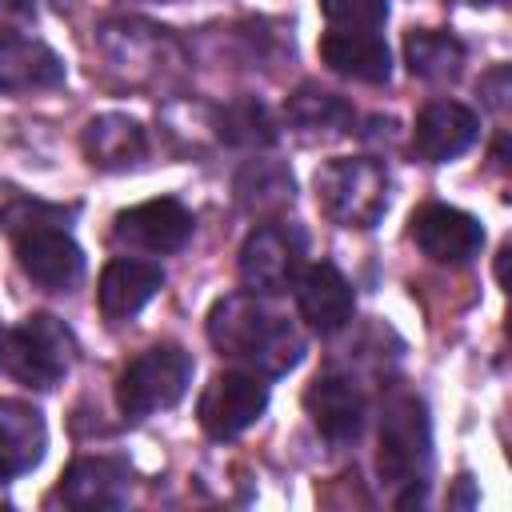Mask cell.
<instances>
[{"instance_id":"1","label":"cell","mask_w":512,"mask_h":512,"mask_svg":"<svg viewBox=\"0 0 512 512\" xmlns=\"http://www.w3.org/2000/svg\"><path fill=\"white\" fill-rule=\"evenodd\" d=\"M208 340L220 356L248 364L256 376H284L304 356L300 328L272 312L260 292L220 296L208 312Z\"/></svg>"},{"instance_id":"2","label":"cell","mask_w":512,"mask_h":512,"mask_svg":"<svg viewBox=\"0 0 512 512\" xmlns=\"http://www.w3.org/2000/svg\"><path fill=\"white\" fill-rule=\"evenodd\" d=\"M60 220V208L36 200H16L0 212V224L16 244V264L48 292H68L84 280V252L68 236V228H60Z\"/></svg>"},{"instance_id":"3","label":"cell","mask_w":512,"mask_h":512,"mask_svg":"<svg viewBox=\"0 0 512 512\" xmlns=\"http://www.w3.org/2000/svg\"><path fill=\"white\" fill-rule=\"evenodd\" d=\"M320 212L340 228H372L388 208V168L372 156H336L312 176Z\"/></svg>"},{"instance_id":"4","label":"cell","mask_w":512,"mask_h":512,"mask_svg":"<svg viewBox=\"0 0 512 512\" xmlns=\"http://www.w3.org/2000/svg\"><path fill=\"white\" fill-rule=\"evenodd\" d=\"M72 360H76V340L56 316L36 312L16 328L0 324V372L4 376L48 392L68 376Z\"/></svg>"},{"instance_id":"5","label":"cell","mask_w":512,"mask_h":512,"mask_svg":"<svg viewBox=\"0 0 512 512\" xmlns=\"http://www.w3.org/2000/svg\"><path fill=\"white\" fill-rule=\"evenodd\" d=\"M432 468V420L420 396L412 392H392L384 400L380 416V452H376V472L388 484H408L424 488V476Z\"/></svg>"},{"instance_id":"6","label":"cell","mask_w":512,"mask_h":512,"mask_svg":"<svg viewBox=\"0 0 512 512\" xmlns=\"http://www.w3.org/2000/svg\"><path fill=\"white\" fill-rule=\"evenodd\" d=\"M192 384V356L180 344H156L124 364L116 380V404L128 420H144L184 400Z\"/></svg>"},{"instance_id":"7","label":"cell","mask_w":512,"mask_h":512,"mask_svg":"<svg viewBox=\"0 0 512 512\" xmlns=\"http://www.w3.org/2000/svg\"><path fill=\"white\" fill-rule=\"evenodd\" d=\"M268 408V384L256 372H216L196 400V420L212 440H232Z\"/></svg>"},{"instance_id":"8","label":"cell","mask_w":512,"mask_h":512,"mask_svg":"<svg viewBox=\"0 0 512 512\" xmlns=\"http://www.w3.org/2000/svg\"><path fill=\"white\" fill-rule=\"evenodd\" d=\"M192 228H196V216L176 196H156V200L124 208L112 220V240L120 248H132V252L168 256L192 240Z\"/></svg>"},{"instance_id":"9","label":"cell","mask_w":512,"mask_h":512,"mask_svg":"<svg viewBox=\"0 0 512 512\" xmlns=\"http://www.w3.org/2000/svg\"><path fill=\"white\" fill-rule=\"evenodd\" d=\"M304 268V236L288 224H260L240 244V280L248 292H284Z\"/></svg>"},{"instance_id":"10","label":"cell","mask_w":512,"mask_h":512,"mask_svg":"<svg viewBox=\"0 0 512 512\" xmlns=\"http://www.w3.org/2000/svg\"><path fill=\"white\" fill-rule=\"evenodd\" d=\"M412 240L436 264H468L484 248V224L452 204H420L412 212Z\"/></svg>"},{"instance_id":"11","label":"cell","mask_w":512,"mask_h":512,"mask_svg":"<svg viewBox=\"0 0 512 512\" xmlns=\"http://www.w3.org/2000/svg\"><path fill=\"white\" fill-rule=\"evenodd\" d=\"M304 408L328 444H352L368 420V404H364L360 388L340 372H320L304 388Z\"/></svg>"},{"instance_id":"12","label":"cell","mask_w":512,"mask_h":512,"mask_svg":"<svg viewBox=\"0 0 512 512\" xmlns=\"http://www.w3.org/2000/svg\"><path fill=\"white\" fill-rule=\"evenodd\" d=\"M480 136V120L468 104L460 100H432L420 108L416 128H412V148L428 164H448L464 156Z\"/></svg>"},{"instance_id":"13","label":"cell","mask_w":512,"mask_h":512,"mask_svg":"<svg viewBox=\"0 0 512 512\" xmlns=\"http://www.w3.org/2000/svg\"><path fill=\"white\" fill-rule=\"evenodd\" d=\"M292 284H296V308L312 332L332 336L352 320L356 296H352V284L344 280V272L336 264H328V260L308 264V268H300V276Z\"/></svg>"},{"instance_id":"14","label":"cell","mask_w":512,"mask_h":512,"mask_svg":"<svg viewBox=\"0 0 512 512\" xmlns=\"http://www.w3.org/2000/svg\"><path fill=\"white\" fill-rule=\"evenodd\" d=\"M128 488H132L128 460H120V456H76L64 468L56 496L68 508L92 512V508H120L128 500Z\"/></svg>"},{"instance_id":"15","label":"cell","mask_w":512,"mask_h":512,"mask_svg":"<svg viewBox=\"0 0 512 512\" xmlns=\"http://www.w3.org/2000/svg\"><path fill=\"white\" fill-rule=\"evenodd\" d=\"M160 288H164V268H160V264L116 256V260H108L104 272H100L96 304H100L104 320H132Z\"/></svg>"},{"instance_id":"16","label":"cell","mask_w":512,"mask_h":512,"mask_svg":"<svg viewBox=\"0 0 512 512\" xmlns=\"http://www.w3.org/2000/svg\"><path fill=\"white\" fill-rule=\"evenodd\" d=\"M64 84V60L36 36L0 32V92H36Z\"/></svg>"},{"instance_id":"17","label":"cell","mask_w":512,"mask_h":512,"mask_svg":"<svg viewBox=\"0 0 512 512\" xmlns=\"http://www.w3.org/2000/svg\"><path fill=\"white\" fill-rule=\"evenodd\" d=\"M48 424L28 400H0V480L24 476L44 460Z\"/></svg>"},{"instance_id":"18","label":"cell","mask_w":512,"mask_h":512,"mask_svg":"<svg viewBox=\"0 0 512 512\" xmlns=\"http://www.w3.org/2000/svg\"><path fill=\"white\" fill-rule=\"evenodd\" d=\"M320 60L336 76H348L360 84H388V76H392V52H388L384 36H376V32L332 28L328 36H320Z\"/></svg>"},{"instance_id":"19","label":"cell","mask_w":512,"mask_h":512,"mask_svg":"<svg viewBox=\"0 0 512 512\" xmlns=\"http://www.w3.org/2000/svg\"><path fill=\"white\" fill-rule=\"evenodd\" d=\"M80 144H84V156L104 172H124L136 160H144V152H148L144 128L124 112L92 116L80 132Z\"/></svg>"},{"instance_id":"20","label":"cell","mask_w":512,"mask_h":512,"mask_svg":"<svg viewBox=\"0 0 512 512\" xmlns=\"http://www.w3.org/2000/svg\"><path fill=\"white\" fill-rule=\"evenodd\" d=\"M284 116L296 132H308V136H344L352 132V104L320 84H300L288 100H284Z\"/></svg>"},{"instance_id":"21","label":"cell","mask_w":512,"mask_h":512,"mask_svg":"<svg viewBox=\"0 0 512 512\" xmlns=\"http://www.w3.org/2000/svg\"><path fill=\"white\" fill-rule=\"evenodd\" d=\"M464 60H468V48L452 36V32H436V28H412L404 36V64L412 76L420 80H432V84H444V80H456L464 72Z\"/></svg>"},{"instance_id":"22","label":"cell","mask_w":512,"mask_h":512,"mask_svg":"<svg viewBox=\"0 0 512 512\" xmlns=\"http://www.w3.org/2000/svg\"><path fill=\"white\" fill-rule=\"evenodd\" d=\"M292 196H296V180L280 160L256 156L236 172V200L248 212H260V216L284 212L292 204Z\"/></svg>"},{"instance_id":"23","label":"cell","mask_w":512,"mask_h":512,"mask_svg":"<svg viewBox=\"0 0 512 512\" xmlns=\"http://www.w3.org/2000/svg\"><path fill=\"white\" fill-rule=\"evenodd\" d=\"M212 128H216V136H220L224 144H232V148L256 152V148H272V144H276V124H272L268 108H264L260 100H252V96L216 108Z\"/></svg>"},{"instance_id":"24","label":"cell","mask_w":512,"mask_h":512,"mask_svg":"<svg viewBox=\"0 0 512 512\" xmlns=\"http://www.w3.org/2000/svg\"><path fill=\"white\" fill-rule=\"evenodd\" d=\"M320 12L332 28L376 32L388 20V0H320Z\"/></svg>"},{"instance_id":"25","label":"cell","mask_w":512,"mask_h":512,"mask_svg":"<svg viewBox=\"0 0 512 512\" xmlns=\"http://www.w3.org/2000/svg\"><path fill=\"white\" fill-rule=\"evenodd\" d=\"M36 20V0H0V32H20Z\"/></svg>"},{"instance_id":"26","label":"cell","mask_w":512,"mask_h":512,"mask_svg":"<svg viewBox=\"0 0 512 512\" xmlns=\"http://www.w3.org/2000/svg\"><path fill=\"white\" fill-rule=\"evenodd\" d=\"M480 92H484V100H488L492 112H504V104H508V68H504V64L492 68V72L480 80Z\"/></svg>"},{"instance_id":"27","label":"cell","mask_w":512,"mask_h":512,"mask_svg":"<svg viewBox=\"0 0 512 512\" xmlns=\"http://www.w3.org/2000/svg\"><path fill=\"white\" fill-rule=\"evenodd\" d=\"M448 504H472V480L468 476H460V492L448 496Z\"/></svg>"}]
</instances>
